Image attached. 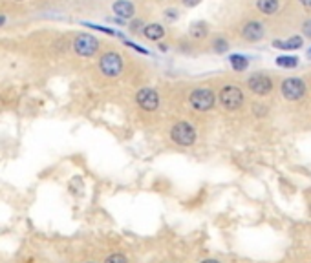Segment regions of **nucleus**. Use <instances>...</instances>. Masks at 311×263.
Returning <instances> with one entry per match:
<instances>
[{"label": "nucleus", "instance_id": "obj_1", "mask_svg": "<svg viewBox=\"0 0 311 263\" xmlns=\"http://www.w3.org/2000/svg\"><path fill=\"white\" fill-rule=\"evenodd\" d=\"M168 136H170V141L176 146H183V148H189V146H194L198 141V130L194 128V124H191L189 121H178L174 122L170 130H168Z\"/></svg>", "mask_w": 311, "mask_h": 263}, {"label": "nucleus", "instance_id": "obj_2", "mask_svg": "<svg viewBox=\"0 0 311 263\" xmlns=\"http://www.w3.org/2000/svg\"><path fill=\"white\" fill-rule=\"evenodd\" d=\"M189 104L193 110L200 113H205V112H211L214 106H216V95L211 88L207 86H200V88H194L193 92L189 93Z\"/></svg>", "mask_w": 311, "mask_h": 263}, {"label": "nucleus", "instance_id": "obj_3", "mask_svg": "<svg viewBox=\"0 0 311 263\" xmlns=\"http://www.w3.org/2000/svg\"><path fill=\"white\" fill-rule=\"evenodd\" d=\"M220 104H222L223 110L227 112H236L243 106L245 102V95H243L242 88H238L236 84H225V86L220 90L216 99Z\"/></svg>", "mask_w": 311, "mask_h": 263}, {"label": "nucleus", "instance_id": "obj_4", "mask_svg": "<svg viewBox=\"0 0 311 263\" xmlns=\"http://www.w3.org/2000/svg\"><path fill=\"white\" fill-rule=\"evenodd\" d=\"M125 68V60L123 55L117 53V51H104L101 57H99V70L103 73L104 77L108 79H117Z\"/></svg>", "mask_w": 311, "mask_h": 263}, {"label": "nucleus", "instance_id": "obj_5", "mask_svg": "<svg viewBox=\"0 0 311 263\" xmlns=\"http://www.w3.org/2000/svg\"><path fill=\"white\" fill-rule=\"evenodd\" d=\"M99 46H101L99 39L90 33H79L72 42V48L79 57H94L99 51Z\"/></svg>", "mask_w": 311, "mask_h": 263}, {"label": "nucleus", "instance_id": "obj_6", "mask_svg": "<svg viewBox=\"0 0 311 263\" xmlns=\"http://www.w3.org/2000/svg\"><path fill=\"white\" fill-rule=\"evenodd\" d=\"M136 104H138L143 112L152 113L161 106V97H159V93L156 92L154 88L143 86V88H139L138 93H136Z\"/></svg>", "mask_w": 311, "mask_h": 263}, {"label": "nucleus", "instance_id": "obj_7", "mask_svg": "<svg viewBox=\"0 0 311 263\" xmlns=\"http://www.w3.org/2000/svg\"><path fill=\"white\" fill-rule=\"evenodd\" d=\"M280 92H282V97L286 99V101H291V102L300 101L306 95V83L302 79L289 77L282 83Z\"/></svg>", "mask_w": 311, "mask_h": 263}, {"label": "nucleus", "instance_id": "obj_8", "mask_svg": "<svg viewBox=\"0 0 311 263\" xmlns=\"http://www.w3.org/2000/svg\"><path fill=\"white\" fill-rule=\"evenodd\" d=\"M247 88L255 95L264 97V95H269L273 92V81L267 77L266 73H253L251 77L247 79Z\"/></svg>", "mask_w": 311, "mask_h": 263}, {"label": "nucleus", "instance_id": "obj_9", "mask_svg": "<svg viewBox=\"0 0 311 263\" xmlns=\"http://www.w3.org/2000/svg\"><path fill=\"white\" fill-rule=\"evenodd\" d=\"M242 37L249 42H258L266 37V29H264V24L257 22V20H249L245 26L242 28Z\"/></svg>", "mask_w": 311, "mask_h": 263}, {"label": "nucleus", "instance_id": "obj_10", "mask_svg": "<svg viewBox=\"0 0 311 263\" xmlns=\"http://www.w3.org/2000/svg\"><path fill=\"white\" fill-rule=\"evenodd\" d=\"M112 10H114L115 15L123 17V19H132L134 15H136V6L130 0H115Z\"/></svg>", "mask_w": 311, "mask_h": 263}, {"label": "nucleus", "instance_id": "obj_11", "mask_svg": "<svg viewBox=\"0 0 311 263\" xmlns=\"http://www.w3.org/2000/svg\"><path fill=\"white\" fill-rule=\"evenodd\" d=\"M143 37L145 39H148V40H161L165 37V28L161 24H158V22H152V24H145V28H143Z\"/></svg>", "mask_w": 311, "mask_h": 263}, {"label": "nucleus", "instance_id": "obj_12", "mask_svg": "<svg viewBox=\"0 0 311 263\" xmlns=\"http://www.w3.org/2000/svg\"><path fill=\"white\" fill-rule=\"evenodd\" d=\"M189 35L196 40H202L205 39L209 35V26L207 22H203V20H198V22H193L191 28H189Z\"/></svg>", "mask_w": 311, "mask_h": 263}, {"label": "nucleus", "instance_id": "obj_13", "mask_svg": "<svg viewBox=\"0 0 311 263\" xmlns=\"http://www.w3.org/2000/svg\"><path fill=\"white\" fill-rule=\"evenodd\" d=\"M257 8L264 15H275L280 8V0H257Z\"/></svg>", "mask_w": 311, "mask_h": 263}, {"label": "nucleus", "instance_id": "obj_14", "mask_svg": "<svg viewBox=\"0 0 311 263\" xmlns=\"http://www.w3.org/2000/svg\"><path fill=\"white\" fill-rule=\"evenodd\" d=\"M273 46L282 49H298L302 46V37H291L287 40H275Z\"/></svg>", "mask_w": 311, "mask_h": 263}, {"label": "nucleus", "instance_id": "obj_15", "mask_svg": "<svg viewBox=\"0 0 311 263\" xmlns=\"http://www.w3.org/2000/svg\"><path fill=\"white\" fill-rule=\"evenodd\" d=\"M229 62H231L232 70H236V72H243V70H247V66H249V60H247L243 55H231V57H229Z\"/></svg>", "mask_w": 311, "mask_h": 263}, {"label": "nucleus", "instance_id": "obj_16", "mask_svg": "<svg viewBox=\"0 0 311 263\" xmlns=\"http://www.w3.org/2000/svg\"><path fill=\"white\" fill-rule=\"evenodd\" d=\"M101 263H130V259L127 258V254L125 252H119V250H114V252L106 254L103 258Z\"/></svg>", "mask_w": 311, "mask_h": 263}, {"label": "nucleus", "instance_id": "obj_17", "mask_svg": "<svg viewBox=\"0 0 311 263\" xmlns=\"http://www.w3.org/2000/svg\"><path fill=\"white\" fill-rule=\"evenodd\" d=\"M277 64H278V66H282V68H296V64H298V58L291 57V55H282V57L277 58Z\"/></svg>", "mask_w": 311, "mask_h": 263}, {"label": "nucleus", "instance_id": "obj_18", "mask_svg": "<svg viewBox=\"0 0 311 263\" xmlns=\"http://www.w3.org/2000/svg\"><path fill=\"white\" fill-rule=\"evenodd\" d=\"M213 49L214 53H225L229 49V42L223 37H216V39L213 40Z\"/></svg>", "mask_w": 311, "mask_h": 263}, {"label": "nucleus", "instance_id": "obj_19", "mask_svg": "<svg viewBox=\"0 0 311 263\" xmlns=\"http://www.w3.org/2000/svg\"><path fill=\"white\" fill-rule=\"evenodd\" d=\"M143 28H145V22L141 19H136L132 24H130V31H132V33H141Z\"/></svg>", "mask_w": 311, "mask_h": 263}, {"label": "nucleus", "instance_id": "obj_20", "mask_svg": "<svg viewBox=\"0 0 311 263\" xmlns=\"http://www.w3.org/2000/svg\"><path fill=\"white\" fill-rule=\"evenodd\" d=\"M165 19L168 20V22H174V20H178L179 19V13L176 10H165Z\"/></svg>", "mask_w": 311, "mask_h": 263}, {"label": "nucleus", "instance_id": "obj_21", "mask_svg": "<svg viewBox=\"0 0 311 263\" xmlns=\"http://www.w3.org/2000/svg\"><path fill=\"white\" fill-rule=\"evenodd\" d=\"M302 33L306 35L307 39H311V20H306L304 26H302Z\"/></svg>", "mask_w": 311, "mask_h": 263}, {"label": "nucleus", "instance_id": "obj_22", "mask_svg": "<svg viewBox=\"0 0 311 263\" xmlns=\"http://www.w3.org/2000/svg\"><path fill=\"white\" fill-rule=\"evenodd\" d=\"M200 2H202V0H181V4L185 6V8H196Z\"/></svg>", "mask_w": 311, "mask_h": 263}, {"label": "nucleus", "instance_id": "obj_23", "mask_svg": "<svg viewBox=\"0 0 311 263\" xmlns=\"http://www.w3.org/2000/svg\"><path fill=\"white\" fill-rule=\"evenodd\" d=\"M198 263H223L222 259H218V258H203V259H200Z\"/></svg>", "mask_w": 311, "mask_h": 263}, {"label": "nucleus", "instance_id": "obj_24", "mask_svg": "<svg viewBox=\"0 0 311 263\" xmlns=\"http://www.w3.org/2000/svg\"><path fill=\"white\" fill-rule=\"evenodd\" d=\"M266 112H267L266 108H262V106H260V108H258V106H255V113H257L258 117H264V115H266Z\"/></svg>", "mask_w": 311, "mask_h": 263}, {"label": "nucleus", "instance_id": "obj_25", "mask_svg": "<svg viewBox=\"0 0 311 263\" xmlns=\"http://www.w3.org/2000/svg\"><path fill=\"white\" fill-rule=\"evenodd\" d=\"M300 4L306 6V8H309V10H311V0H300Z\"/></svg>", "mask_w": 311, "mask_h": 263}, {"label": "nucleus", "instance_id": "obj_26", "mask_svg": "<svg viewBox=\"0 0 311 263\" xmlns=\"http://www.w3.org/2000/svg\"><path fill=\"white\" fill-rule=\"evenodd\" d=\"M24 263H35V258H33V256H31V258H26Z\"/></svg>", "mask_w": 311, "mask_h": 263}, {"label": "nucleus", "instance_id": "obj_27", "mask_svg": "<svg viewBox=\"0 0 311 263\" xmlns=\"http://www.w3.org/2000/svg\"><path fill=\"white\" fill-rule=\"evenodd\" d=\"M81 263H99V261H95V259H84V261H81Z\"/></svg>", "mask_w": 311, "mask_h": 263}, {"label": "nucleus", "instance_id": "obj_28", "mask_svg": "<svg viewBox=\"0 0 311 263\" xmlns=\"http://www.w3.org/2000/svg\"><path fill=\"white\" fill-rule=\"evenodd\" d=\"M4 20H6V19H4V17H0V26L4 24Z\"/></svg>", "mask_w": 311, "mask_h": 263}, {"label": "nucleus", "instance_id": "obj_29", "mask_svg": "<svg viewBox=\"0 0 311 263\" xmlns=\"http://www.w3.org/2000/svg\"><path fill=\"white\" fill-rule=\"evenodd\" d=\"M309 57H311V49H309Z\"/></svg>", "mask_w": 311, "mask_h": 263}, {"label": "nucleus", "instance_id": "obj_30", "mask_svg": "<svg viewBox=\"0 0 311 263\" xmlns=\"http://www.w3.org/2000/svg\"><path fill=\"white\" fill-rule=\"evenodd\" d=\"M17 2H22V0H17Z\"/></svg>", "mask_w": 311, "mask_h": 263}, {"label": "nucleus", "instance_id": "obj_31", "mask_svg": "<svg viewBox=\"0 0 311 263\" xmlns=\"http://www.w3.org/2000/svg\"><path fill=\"white\" fill-rule=\"evenodd\" d=\"M170 263H174V261H170Z\"/></svg>", "mask_w": 311, "mask_h": 263}]
</instances>
